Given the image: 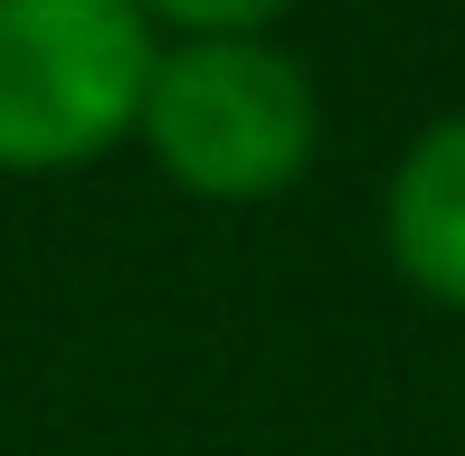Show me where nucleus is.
Wrapping results in <instances>:
<instances>
[{
    "label": "nucleus",
    "instance_id": "obj_1",
    "mask_svg": "<svg viewBox=\"0 0 465 456\" xmlns=\"http://www.w3.org/2000/svg\"><path fill=\"white\" fill-rule=\"evenodd\" d=\"M134 143L153 153V172L172 191L219 200V210H257V200H285L313 172V153H323V86H313V67L276 29L162 38Z\"/></svg>",
    "mask_w": 465,
    "mask_h": 456
},
{
    "label": "nucleus",
    "instance_id": "obj_2",
    "mask_svg": "<svg viewBox=\"0 0 465 456\" xmlns=\"http://www.w3.org/2000/svg\"><path fill=\"white\" fill-rule=\"evenodd\" d=\"M162 29L134 0H0V181L86 172L134 143Z\"/></svg>",
    "mask_w": 465,
    "mask_h": 456
},
{
    "label": "nucleus",
    "instance_id": "obj_3",
    "mask_svg": "<svg viewBox=\"0 0 465 456\" xmlns=\"http://www.w3.org/2000/svg\"><path fill=\"white\" fill-rule=\"evenodd\" d=\"M380 247L399 285L437 314H465V105L418 124V143L380 181Z\"/></svg>",
    "mask_w": 465,
    "mask_h": 456
},
{
    "label": "nucleus",
    "instance_id": "obj_4",
    "mask_svg": "<svg viewBox=\"0 0 465 456\" xmlns=\"http://www.w3.org/2000/svg\"><path fill=\"white\" fill-rule=\"evenodd\" d=\"M162 38H238V29H276L294 0H134Z\"/></svg>",
    "mask_w": 465,
    "mask_h": 456
}]
</instances>
